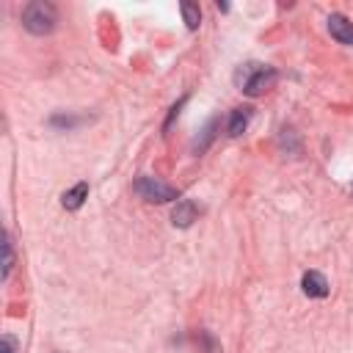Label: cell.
<instances>
[{"label":"cell","instance_id":"6da1fadb","mask_svg":"<svg viewBox=\"0 0 353 353\" xmlns=\"http://www.w3.org/2000/svg\"><path fill=\"white\" fill-rule=\"evenodd\" d=\"M276 80H279V72L265 63H245L234 72V83L248 97H262L268 88H273Z\"/></svg>","mask_w":353,"mask_h":353},{"label":"cell","instance_id":"7a4b0ae2","mask_svg":"<svg viewBox=\"0 0 353 353\" xmlns=\"http://www.w3.org/2000/svg\"><path fill=\"white\" fill-rule=\"evenodd\" d=\"M58 25V8L47 0H33L22 8V28L33 36H47Z\"/></svg>","mask_w":353,"mask_h":353},{"label":"cell","instance_id":"3957f363","mask_svg":"<svg viewBox=\"0 0 353 353\" xmlns=\"http://www.w3.org/2000/svg\"><path fill=\"white\" fill-rule=\"evenodd\" d=\"M132 188L143 201H152V204H165V201L179 199V188H174V185H168L157 176H138Z\"/></svg>","mask_w":353,"mask_h":353},{"label":"cell","instance_id":"277c9868","mask_svg":"<svg viewBox=\"0 0 353 353\" xmlns=\"http://www.w3.org/2000/svg\"><path fill=\"white\" fill-rule=\"evenodd\" d=\"M328 33L339 41V44H345V47H353V22L345 17V14H328Z\"/></svg>","mask_w":353,"mask_h":353},{"label":"cell","instance_id":"5b68a950","mask_svg":"<svg viewBox=\"0 0 353 353\" xmlns=\"http://www.w3.org/2000/svg\"><path fill=\"white\" fill-rule=\"evenodd\" d=\"M196 218H199V207H196L193 199H179L176 207L171 210V223L179 226V229H188Z\"/></svg>","mask_w":353,"mask_h":353},{"label":"cell","instance_id":"8992f818","mask_svg":"<svg viewBox=\"0 0 353 353\" xmlns=\"http://www.w3.org/2000/svg\"><path fill=\"white\" fill-rule=\"evenodd\" d=\"M301 290H303V295H309V298H325V295L331 292L325 276L317 273V270H306V273H303V279H301Z\"/></svg>","mask_w":353,"mask_h":353},{"label":"cell","instance_id":"52a82bcc","mask_svg":"<svg viewBox=\"0 0 353 353\" xmlns=\"http://www.w3.org/2000/svg\"><path fill=\"white\" fill-rule=\"evenodd\" d=\"M85 199H88V182H77V185H72L69 190H63L61 207L69 210V212H74V210H80V207L85 204Z\"/></svg>","mask_w":353,"mask_h":353},{"label":"cell","instance_id":"ba28073f","mask_svg":"<svg viewBox=\"0 0 353 353\" xmlns=\"http://www.w3.org/2000/svg\"><path fill=\"white\" fill-rule=\"evenodd\" d=\"M248 121H251V108H234V110L229 113V124H226L229 135H232V138L243 135V132L248 130Z\"/></svg>","mask_w":353,"mask_h":353},{"label":"cell","instance_id":"9c48e42d","mask_svg":"<svg viewBox=\"0 0 353 353\" xmlns=\"http://www.w3.org/2000/svg\"><path fill=\"white\" fill-rule=\"evenodd\" d=\"M179 11H182V19H185L188 30H196V28L201 25V8H199V3L182 0V3H179Z\"/></svg>","mask_w":353,"mask_h":353},{"label":"cell","instance_id":"30bf717a","mask_svg":"<svg viewBox=\"0 0 353 353\" xmlns=\"http://www.w3.org/2000/svg\"><path fill=\"white\" fill-rule=\"evenodd\" d=\"M218 124H221V119H218V116H212V119L207 121V127L201 130V141H196V143H193V152H196V154H201V152L215 141V130H218Z\"/></svg>","mask_w":353,"mask_h":353},{"label":"cell","instance_id":"8fae6325","mask_svg":"<svg viewBox=\"0 0 353 353\" xmlns=\"http://www.w3.org/2000/svg\"><path fill=\"white\" fill-rule=\"evenodd\" d=\"M83 121H85V116H74V113H55V116H50V127H55V130H72V127H77Z\"/></svg>","mask_w":353,"mask_h":353},{"label":"cell","instance_id":"7c38bea8","mask_svg":"<svg viewBox=\"0 0 353 353\" xmlns=\"http://www.w3.org/2000/svg\"><path fill=\"white\" fill-rule=\"evenodd\" d=\"M3 254H6V259H3V281H8L11 270H14V245H11V234L8 232L3 234Z\"/></svg>","mask_w":353,"mask_h":353},{"label":"cell","instance_id":"4fadbf2b","mask_svg":"<svg viewBox=\"0 0 353 353\" xmlns=\"http://www.w3.org/2000/svg\"><path fill=\"white\" fill-rule=\"evenodd\" d=\"M185 102H188V97H182V99H179V102H176V105L171 108V113H168V119H165V130H168V127H171V121H174V119L179 116V108H182Z\"/></svg>","mask_w":353,"mask_h":353},{"label":"cell","instance_id":"5bb4252c","mask_svg":"<svg viewBox=\"0 0 353 353\" xmlns=\"http://www.w3.org/2000/svg\"><path fill=\"white\" fill-rule=\"evenodd\" d=\"M14 350H17V339L11 334H6L3 336V353H14Z\"/></svg>","mask_w":353,"mask_h":353}]
</instances>
